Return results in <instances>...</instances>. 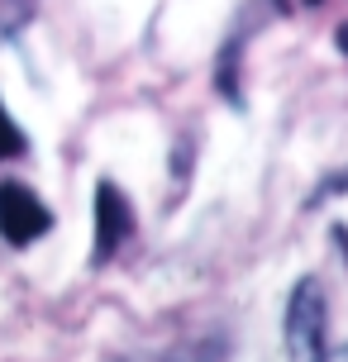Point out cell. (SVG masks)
I'll return each mask as SVG.
<instances>
[{
  "mask_svg": "<svg viewBox=\"0 0 348 362\" xmlns=\"http://www.w3.org/2000/svg\"><path fill=\"white\" fill-rule=\"evenodd\" d=\"M334 191H348V167H344V172H334V177L315 191V200H320V196H334Z\"/></svg>",
  "mask_w": 348,
  "mask_h": 362,
  "instance_id": "cell-7",
  "label": "cell"
},
{
  "mask_svg": "<svg viewBox=\"0 0 348 362\" xmlns=\"http://www.w3.org/2000/svg\"><path fill=\"white\" fill-rule=\"evenodd\" d=\"M29 19H34V0H0V43L15 38Z\"/></svg>",
  "mask_w": 348,
  "mask_h": 362,
  "instance_id": "cell-5",
  "label": "cell"
},
{
  "mask_svg": "<svg viewBox=\"0 0 348 362\" xmlns=\"http://www.w3.org/2000/svg\"><path fill=\"white\" fill-rule=\"evenodd\" d=\"M325 320H330V300L315 276H301L286 296V320H282V344L286 362H330L325 348Z\"/></svg>",
  "mask_w": 348,
  "mask_h": 362,
  "instance_id": "cell-1",
  "label": "cell"
},
{
  "mask_svg": "<svg viewBox=\"0 0 348 362\" xmlns=\"http://www.w3.org/2000/svg\"><path fill=\"white\" fill-rule=\"evenodd\" d=\"M134 234V210H129L124 191L115 181H95V248H91V262H110L120 253V243H129Z\"/></svg>",
  "mask_w": 348,
  "mask_h": 362,
  "instance_id": "cell-3",
  "label": "cell"
},
{
  "mask_svg": "<svg viewBox=\"0 0 348 362\" xmlns=\"http://www.w3.org/2000/svg\"><path fill=\"white\" fill-rule=\"evenodd\" d=\"M220 358H224V339H191V344H177L144 362H220ZM120 362H139V358H120Z\"/></svg>",
  "mask_w": 348,
  "mask_h": 362,
  "instance_id": "cell-4",
  "label": "cell"
},
{
  "mask_svg": "<svg viewBox=\"0 0 348 362\" xmlns=\"http://www.w3.org/2000/svg\"><path fill=\"white\" fill-rule=\"evenodd\" d=\"M306 5H320V0H306Z\"/></svg>",
  "mask_w": 348,
  "mask_h": 362,
  "instance_id": "cell-10",
  "label": "cell"
},
{
  "mask_svg": "<svg viewBox=\"0 0 348 362\" xmlns=\"http://www.w3.org/2000/svg\"><path fill=\"white\" fill-rule=\"evenodd\" d=\"M339 48L348 53V24H339Z\"/></svg>",
  "mask_w": 348,
  "mask_h": 362,
  "instance_id": "cell-8",
  "label": "cell"
},
{
  "mask_svg": "<svg viewBox=\"0 0 348 362\" xmlns=\"http://www.w3.org/2000/svg\"><path fill=\"white\" fill-rule=\"evenodd\" d=\"M53 229V215H48V205L24 186V181H0V238L5 243H34Z\"/></svg>",
  "mask_w": 348,
  "mask_h": 362,
  "instance_id": "cell-2",
  "label": "cell"
},
{
  "mask_svg": "<svg viewBox=\"0 0 348 362\" xmlns=\"http://www.w3.org/2000/svg\"><path fill=\"white\" fill-rule=\"evenodd\" d=\"M29 153V139H24V129L10 119V110L0 105V158H24Z\"/></svg>",
  "mask_w": 348,
  "mask_h": 362,
  "instance_id": "cell-6",
  "label": "cell"
},
{
  "mask_svg": "<svg viewBox=\"0 0 348 362\" xmlns=\"http://www.w3.org/2000/svg\"><path fill=\"white\" fill-rule=\"evenodd\" d=\"M330 362H348V348H344V353H339V358H330Z\"/></svg>",
  "mask_w": 348,
  "mask_h": 362,
  "instance_id": "cell-9",
  "label": "cell"
}]
</instances>
